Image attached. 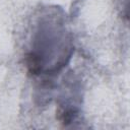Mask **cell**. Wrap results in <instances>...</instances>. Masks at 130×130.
I'll list each match as a JSON object with an SVG mask.
<instances>
[{"label":"cell","instance_id":"1","mask_svg":"<svg viewBox=\"0 0 130 130\" xmlns=\"http://www.w3.org/2000/svg\"><path fill=\"white\" fill-rule=\"evenodd\" d=\"M60 12L50 10L38 19L29 50L24 55L25 67L32 76L59 73L72 56V38Z\"/></svg>","mask_w":130,"mask_h":130}]
</instances>
